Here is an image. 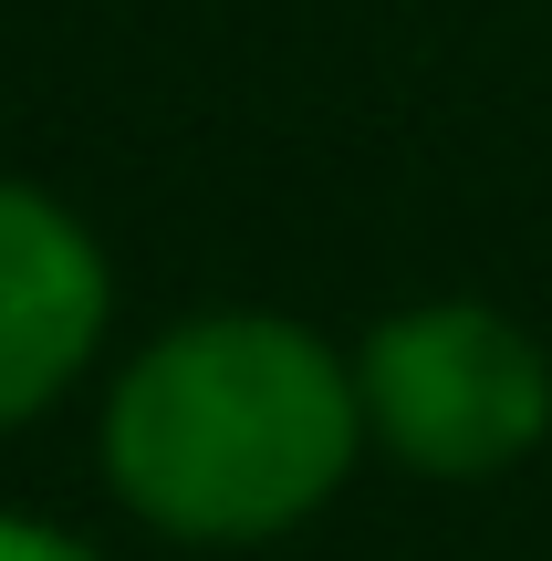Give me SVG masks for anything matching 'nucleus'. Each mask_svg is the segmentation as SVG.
Here are the masks:
<instances>
[{
    "label": "nucleus",
    "mask_w": 552,
    "mask_h": 561,
    "mask_svg": "<svg viewBox=\"0 0 552 561\" xmlns=\"http://www.w3.org/2000/svg\"><path fill=\"white\" fill-rule=\"evenodd\" d=\"M354 354H334L292 312H188L115 375L94 426L104 489L146 530L199 551L282 541L365 458Z\"/></svg>",
    "instance_id": "nucleus-1"
},
{
    "label": "nucleus",
    "mask_w": 552,
    "mask_h": 561,
    "mask_svg": "<svg viewBox=\"0 0 552 561\" xmlns=\"http://www.w3.org/2000/svg\"><path fill=\"white\" fill-rule=\"evenodd\" d=\"M365 437L407 479L480 489L552 437V354L500 301H407L354 343Z\"/></svg>",
    "instance_id": "nucleus-2"
},
{
    "label": "nucleus",
    "mask_w": 552,
    "mask_h": 561,
    "mask_svg": "<svg viewBox=\"0 0 552 561\" xmlns=\"http://www.w3.org/2000/svg\"><path fill=\"white\" fill-rule=\"evenodd\" d=\"M104 322H115L104 240L63 198L0 178V437L74 396L83 364L104 354Z\"/></svg>",
    "instance_id": "nucleus-3"
},
{
    "label": "nucleus",
    "mask_w": 552,
    "mask_h": 561,
    "mask_svg": "<svg viewBox=\"0 0 552 561\" xmlns=\"http://www.w3.org/2000/svg\"><path fill=\"white\" fill-rule=\"evenodd\" d=\"M0 561H104V551L74 541V530H53V520H21V510H0Z\"/></svg>",
    "instance_id": "nucleus-4"
}]
</instances>
